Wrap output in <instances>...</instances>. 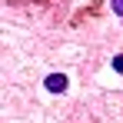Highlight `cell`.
<instances>
[{"instance_id":"6da1fadb","label":"cell","mask_w":123,"mask_h":123,"mask_svg":"<svg viewBox=\"0 0 123 123\" xmlns=\"http://www.w3.org/2000/svg\"><path fill=\"white\" fill-rule=\"evenodd\" d=\"M47 90H53V93L67 90V77H47Z\"/></svg>"},{"instance_id":"7a4b0ae2","label":"cell","mask_w":123,"mask_h":123,"mask_svg":"<svg viewBox=\"0 0 123 123\" xmlns=\"http://www.w3.org/2000/svg\"><path fill=\"white\" fill-rule=\"evenodd\" d=\"M110 3H113V10H117V13L123 17V0H110Z\"/></svg>"},{"instance_id":"3957f363","label":"cell","mask_w":123,"mask_h":123,"mask_svg":"<svg viewBox=\"0 0 123 123\" xmlns=\"http://www.w3.org/2000/svg\"><path fill=\"white\" fill-rule=\"evenodd\" d=\"M113 67H117V70H123V57H117V60H113Z\"/></svg>"}]
</instances>
